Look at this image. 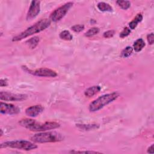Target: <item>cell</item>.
Masks as SVG:
<instances>
[{
    "instance_id": "cell-1",
    "label": "cell",
    "mask_w": 154,
    "mask_h": 154,
    "mask_svg": "<svg viewBox=\"0 0 154 154\" xmlns=\"http://www.w3.org/2000/svg\"><path fill=\"white\" fill-rule=\"evenodd\" d=\"M19 123L20 126L34 132H43L52 129H55L60 126V125L55 122H46L40 123L35 120L25 118L19 120Z\"/></svg>"
},
{
    "instance_id": "cell-2",
    "label": "cell",
    "mask_w": 154,
    "mask_h": 154,
    "mask_svg": "<svg viewBox=\"0 0 154 154\" xmlns=\"http://www.w3.org/2000/svg\"><path fill=\"white\" fill-rule=\"evenodd\" d=\"M51 25V20L49 19H43L35 23L33 25L28 27L27 29L14 36L12 38L13 42H18L23 40L30 35L38 33L47 28H48Z\"/></svg>"
},
{
    "instance_id": "cell-3",
    "label": "cell",
    "mask_w": 154,
    "mask_h": 154,
    "mask_svg": "<svg viewBox=\"0 0 154 154\" xmlns=\"http://www.w3.org/2000/svg\"><path fill=\"white\" fill-rule=\"evenodd\" d=\"M32 141L37 143H56L64 140L63 135L56 131L38 132L30 137Z\"/></svg>"
},
{
    "instance_id": "cell-4",
    "label": "cell",
    "mask_w": 154,
    "mask_h": 154,
    "mask_svg": "<svg viewBox=\"0 0 154 154\" xmlns=\"http://www.w3.org/2000/svg\"><path fill=\"white\" fill-rule=\"evenodd\" d=\"M119 96V94L117 92H112L102 95L90 103L88 107L89 111L90 112L97 111L105 106L116 100Z\"/></svg>"
},
{
    "instance_id": "cell-5",
    "label": "cell",
    "mask_w": 154,
    "mask_h": 154,
    "mask_svg": "<svg viewBox=\"0 0 154 154\" xmlns=\"http://www.w3.org/2000/svg\"><path fill=\"white\" fill-rule=\"evenodd\" d=\"M0 147L2 148H13V149H17L23 150H34L38 147V146L34 144L33 143L23 140H14L4 142L1 144Z\"/></svg>"
},
{
    "instance_id": "cell-6",
    "label": "cell",
    "mask_w": 154,
    "mask_h": 154,
    "mask_svg": "<svg viewBox=\"0 0 154 154\" xmlns=\"http://www.w3.org/2000/svg\"><path fill=\"white\" fill-rule=\"evenodd\" d=\"M73 2H68L64 5L59 7L51 13V14H50L49 19L54 22L60 20L65 16V15L67 13V12L73 6Z\"/></svg>"
},
{
    "instance_id": "cell-7",
    "label": "cell",
    "mask_w": 154,
    "mask_h": 154,
    "mask_svg": "<svg viewBox=\"0 0 154 154\" xmlns=\"http://www.w3.org/2000/svg\"><path fill=\"white\" fill-rule=\"evenodd\" d=\"M27 97L28 96L24 94H17L7 91H1L0 93V99L4 101H23L26 100Z\"/></svg>"
},
{
    "instance_id": "cell-8",
    "label": "cell",
    "mask_w": 154,
    "mask_h": 154,
    "mask_svg": "<svg viewBox=\"0 0 154 154\" xmlns=\"http://www.w3.org/2000/svg\"><path fill=\"white\" fill-rule=\"evenodd\" d=\"M27 70L28 73L37 76H40V77H52L54 78L57 76V73L55 71L48 69V68H45V67H42L39 68L37 69H35L34 70H29L28 68Z\"/></svg>"
},
{
    "instance_id": "cell-9",
    "label": "cell",
    "mask_w": 154,
    "mask_h": 154,
    "mask_svg": "<svg viewBox=\"0 0 154 154\" xmlns=\"http://www.w3.org/2000/svg\"><path fill=\"white\" fill-rule=\"evenodd\" d=\"M40 1H32L28 11L26 14V20H31L35 18L40 13Z\"/></svg>"
},
{
    "instance_id": "cell-10",
    "label": "cell",
    "mask_w": 154,
    "mask_h": 154,
    "mask_svg": "<svg viewBox=\"0 0 154 154\" xmlns=\"http://www.w3.org/2000/svg\"><path fill=\"white\" fill-rule=\"evenodd\" d=\"M0 112L3 114H17L20 112V109L13 104L1 102L0 103Z\"/></svg>"
},
{
    "instance_id": "cell-11",
    "label": "cell",
    "mask_w": 154,
    "mask_h": 154,
    "mask_svg": "<svg viewBox=\"0 0 154 154\" xmlns=\"http://www.w3.org/2000/svg\"><path fill=\"white\" fill-rule=\"evenodd\" d=\"M44 108L40 105H35L28 107L25 109L26 114L31 117H35L41 114Z\"/></svg>"
},
{
    "instance_id": "cell-12",
    "label": "cell",
    "mask_w": 154,
    "mask_h": 154,
    "mask_svg": "<svg viewBox=\"0 0 154 154\" xmlns=\"http://www.w3.org/2000/svg\"><path fill=\"white\" fill-rule=\"evenodd\" d=\"M101 90V87L99 85H93L87 88L84 91V94L86 97H91L98 93Z\"/></svg>"
},
{
    "instance_id": "cell-13",
    "label": "cell",
    "mask_w": 154,
    "mask_h": 154,
    "mask_svg": "<svg viewBox=\"0 0 154 154\" xmlns=\"http://www.w3.org/2000/svg\"><path fill=\"white\" fill-rule=\"evenodd\" d=\"M143 20V16L141 13H138L136 15L135 18L129 23L130 29H134L138 25V23L141 22Z\"/></svg>"
},
{
    "instance_id": "cell-14",
    "label": "cell",
    "mask_w": 154,
    "mask_h": 154,
    "mask_svg": "<svg viewBox=\"0 0 154 154\" xmlns=\"http://www.w3.org/2000/svg\"><path fill=\"white\" fill-rule=\"evenodd\" d=\"M146 44L143 39L138 38L137 39L133 44V48L135 52H140L141 51L143 48L145 46Z\"/></svg>"
},
{
    "instance_id": "cell-15",
    "label": "cell",
    "mask_w": 154,
    "mask_h": 154,
    "mask_svg": "<svg viewBox=\"0 0 154 154\" xmlns=\"http://www.w3.org/2000/svg\"><path fill=\"white\" fill-rule=\"evenodd\" d=\"M97 7L98 9L101 11L111 12L112 11V7L108 3L105 2H100L97 4Z\"/></svg>"
},
{
    "instance_id": "cell-16",
    "label": "cell",
    "mask_w": 154,
    "mask_h": 154,
    "mask_svg": "<svg viewBox=\"0 0 154 154\" xmlns=\"http://www.w3.org/2000/svg\"><path fill=\"white\" fill-rule=\"evenodd\" d=\"M40 41V38L37 36H35L34 37H32L29 39H28L26 42V44L31 48V49H34L37 45L38 44Z\"/></svg>"
},
{
    "instance_id": "cell-17",
    "label": "cell",
    "mask_w": 154,
    "mask_h": 154,
    "mask_svg": "<svg viewBox=\"0 0 154 154\" xmlns=\"http://www.w3.org/2000/svg\"><path fill=\"white\" fill-rule=\"evenodd\" d=\"M60 38L62 40H66V41H70L73 38V35L71 33L67 30H64L61 31L59 34Z\"/></svg>"
},
{
    "instance_id": "cell-18",
    "label": "cell",
    "mask_w": 154,
    "mask_h": 154,
    "mask_svg": "<svg viewBox=\"0 0 154 154\" xmlns=\"http://www.w3.org/2000/svg\"><path fill=\"white\" fill-rule=\"evenodd\" d=\"M116 4L123 10H127L131 7V2L129 1H117Z\"/></svg>"
},
{
    "instance_id": "cell-19",
    "label": "cell",
    "mask_w": 154,
    "mask_h": 154,
    "mask_svg": "<svg viewBox=\"0 0 154 154\" xmlns=\"http://www.w3.org/2000/svg\"><path fill=\"white\" fill-rule=\"evenodd\" d=\"M99 32V28L97 27H93L90 28L85 33V36L87 37H92L94 35H96L98 34Z\"/></svg>"
},
{
    "instance_id": "cell-20",
    "label": "cell",
    "mask_w": 154,
    "mask_h": 154,
    "mask_svg": "<svg viewBox=\"0 0 154 154\" xmlns=\"http://www.w3.org/2000/svg\"><path fill=\"white\" fill-rule=\"evenodd\" d=\"M133 52V48L131 46H126L121 53V56L123 58H127L131 55Z\"/></svg>"
},
{
    "instance_id": "cell-21",
    "label": "cell",
    "mask_w": 154,
    "mask_h": 154,
    "mask_svg": "<svg viewBox=\"0 0 154 154\" xmlns=\"http://www.w3.org/2000/svg\"><path fill=\"white\" fill-rule=\"evenodd\" d=\"M130 33H131V29H130V28H128V27H125V28L123 29V31L120 33L119 36H120V38H125V37L128 36V35L130 34Z\"/></svg>"
},
{
    "instance_id": "cell-22",
    "label": "cell",
    "mask_w": 154,
    "mask_h": 154,
    "mask_svg": "<svg viewBox=\"0 0 154 154\" xmlns=\"http://www.w3.org/2000/svg\"><path fill=\"white\" fill-rule=\"evenodd\" d=\"M72 30L75 32H80L84 29V25H75L71 27Z\"/></svg>"
},
{
    "instance_id": "cell-23",
    "label": "cell",
    "mask_w": 154,
    "mask_h": 154,
    "mask_svg": "<svg viewBox=\"0 0 154 154\" xmlns=\"http://www.w3.org/2000/svg\"><path fill=\"white\" fill-rule=\"evenodd\" d=\"M115 33H116V31L114 30H108L103 32V36L106 38H109L112 37L115 34Z\"/></svg>"
},
{
    "instance_id": "cell-24",
    "label": "cell",
    "mask_w": 154,
    "mask_h": 154,
    "mask_svg": "<svg viewBox=\"0 0 154 154\" xmlns=\"http://www.w3.org/2000/svg\"><path fill=\"white\" fill-rule=\"evenodd\" d=\"M79 128H82L84 130H90L97 128V125H81L78 126Z\"/></svg>"
},
{
    "instance_id": "cell-25",
    "label": "cell",
    "mask_w": 154,
    "mask_h": 154,
    "mask_svg": "<svg viewBox=\"0 0 154 154\" xmlns=\"http://www.w3.org/2000/svg\"><path fill=\"white\" fill-rule=\"evenodd\" d=\"M147 40L148 43L150 45H152L154 42V35H153V33L152 32L150 34H149L147 35Z\"/></svg>"
},
{
    "instance_id": "cell-26",
    "label": "cell",
    "mask_w": 154,
    "mask_h": 154,
    "mask_svg": "<svg viewBox=\"0 0 154 154\" xmlns=\"http://www.w3.org/2000/svg\"><path fill=\"white\" fill-rule=\"evenodd\" d=\"M70 153H99L100 152H96V151H74L72 150L70 152Z\"/></svg>"
},
{
    "instance_id": "cell-27",
    "label": "cell",
    "mask_w": 154,
    "mask_h": 154,
    "mask_svg": "<svg viewBox=\"0 0 154 154\" xmlns=\"http://www.w3.org/2000/svg\"><path fill=\"white\" fill-rule=\"evenodd\" d=\"M153 146L154 145L153 144H152L150 146H149L147 149V152L149 153H153L154 152V148H153Z\"/></svg>"
},
{
    "instance_id": "cell-28",
    "label": "cell",
    "mask_w": 154,
    "mask_h": 154,
    "mask_svg": "<svg viewBox=\"0 0 154 154\" xmlns=\"http://www.w3.org/2000/svg\"><path fill=\"white\" fill-rule=\"evenodd\" d=\"M0 85L1 87H5V86H7L8 85L7 84V81L6 79H1V81H0Z\"/></svg>"
},
{
    "instance_id": "cell-29",
    "label": "cell",
    "mask_w": 154,
    "mask_h": 154,
    "mask_svg": "<svg viewBox=\"0 0 154 154\" xmlns=\"http://www.w3.org/2000/svg\"><path fill=\"white\" fill-rule=\"evenodd\" d=\"M2 135V130L1 129V136Z\"/></svg>"
}]
</instances>
